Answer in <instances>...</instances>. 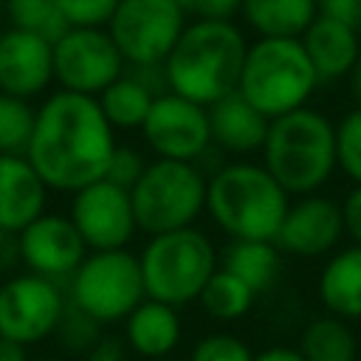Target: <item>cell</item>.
<instances>
[{"label": "cell", "mask_w": 361, "mask_h": 361, "mask_svg": "<svg viewBox=\"0 0 361 361\" xmlns=\"http://www.w3.org/2000/svg\"><path fill=\"white\" fill-rule=\"evenodd\" d=\"M116 147L96 96L54 90L37 107L25 158L48 189L73 195L107 175Z\"/></svg>", "instance_id": "6da1fadb"}, {"label": "cell", "mask_w": 361, "mask_h": 361, "mask_svg": "<svg viewBox=\"0 0 361 361\" xmlns=\"http://www.w3.org/2000/svg\"><path fill=\"white\" fill-rule=\"evenodd\" d=\"M248 39L234 20H192L164 59L166 90L212 107L237 93Z\"/></svg>", "instance_id": "7a4b0ae2"}, {"label": "cell", "mask_w": 361, "mask_h": 361, "mask_svg": "<svg viewBox=\"0 0 361 361\" xmlns=\"http://www.w3.org/2000/svg\"><path fill=\"white\" fill-rule=\"evenodd\" d=\"M290 195L254 161L217 166L206 180V212L231 240H274Z\"/></svg>", "instance_id": "3957f363"}, {"label": "cell", "mask_w": 361, "mask_h": 361, "mask_svg": "<svg viewBox=\"0 0 361 361\" xmlns=\"http://www.w3.org/2000/svg\"><path fill=\"white\" fill-rule=\"evenodd\" d=\"M262 166L290 197L319 192L338 169L336 124L307 104L271 118L262 144Z\"/></svg>", "instance_id": "277c9868"}, {"label": "cell", "mask_w": 361, "mask_h": 361, "mask_svg": "<svg viewBox=\"0 0 361 361\" xmlns=\"http://www.w3.org/2000/svg\"><path fill=\"white\" fill-rule=\"evenodd\" d=\"M316 87L319 76L302 48V39L257 37L248 45L237 93L268 121L305 107Z\"/></svg>", "instance_id": "5b68a950"}, {"label": "cell", "mask_w": 361, "mask_h": 361, "mask_svg": "<svg viewBox=\"0 0 361 361\" xmlns=\"http://www.w3.org/2000/svg\"><path fill=\"white\" fill-rule=\"evenodd\" d=\"M138 262L147 299L172 307L197 302L206 282L220 268L214 243L197 226L149 237V243L138 254Z\"/></svg>", "instance_id": "8992f818"}, {"label": "cell", "mask_w": 361, "mask_h": 361, "mask_svg": "<svg viewBox=\"0 0 361 361\" xmlns=\"http://www.w3.org/2000/svg\"><path fill=\"white\" fill-rule=\"evenodd\" d=\"M206 175L197 164L155 158L130 189L138 231L149 237L195 226L206 212Z\"/></svg>", "instance_id": "52a82bcc"}, {"label": "cell", "mask_w": 361, "mask_h": 361, "mask_svg": "<svg viewBox=\"0 0 361 361\" xmlns=\"http://www.w3.org/2000/svg\"><path fill=\"white\" fill-rule=\"evenodd\" d=\"M147 299L141 262L127 248L90 251L71 276L68 302L87 313L93 322H124Z\"/></svg>", "instance_id": "ba28073f"}, {"label": "cell", "mask_w": 361, "mask_h": 361, "mask_svg": "<svg viewBox=\"0 0 361 361\" xmlns=\"http://www.w3.org/2000/svg\"><path fill=\"white\" fill-rule=\"evenodd\" d=\"M186 28V11L175 0H118L107 31L130 68L164 65Z\"/></svg>", "instance_id": "9c48e42d"}, {"label": "cell", "mask_w": 361, "mask_h": 361, "mask_svg": "<svg viewBox=\"0 0 361 361\" xmlns=\"http://www.w3.org/2000/svg\"><path fill=\"white\" fill-rule=\"evenodd\" d=\"M68 307L59 282L39 274H14L0 282V338L23 347L39 344L56 333Z\"/></svg>", "instance_id": "30bf717a"}, {"label": "cell", "mask_w": 361, "mask_h": 361, "mask_svg": "<svg viewBox=\"0 0 361 361\" xmlns=\"http://www.w3.org/2000/svg\"><path fill=\"white\" fill-rule=\"evenodd\" d=\"M124 71L127 62L107 28H68L54 42V82L59 90L99 96Z\"/></svg>", "instance_id": "8fae6325"}, {"label": "cell", "mask_w": 361, "mask_h": 361, "mask_svg": "<svg viewBox=\"0 0 361 361\" xmlns=\"http://www.w3.org/2000/svg\"><path fill=\"white\" fill-rule=\"evenodd\" d=\"M141 135L155 158L197 164L212 147L209 107L172 90L158 93L141 124Z\"/></svg>", "instance_id": "7c38bea8"}, {"label": "cell", "mask_w": 361, "mask_h": 361, "mask_svg": "<svg viewBox=\"0 0 361 361\" xmlns=\"http://www.w3.org/2000/svg\"><path fill=\"white\" fill-rule=\"evenodd\" d=\"M68 217L82 234L87 251L127 248V243L138 231L130 189H121L107 178L73 192Z\"/></svg>", "instance_id": "4fadbf2b"}, {"label": "cell", "mask_w": 361, "mask_h": 361, "mask_svg": "<svg viewBox=\"0 0 361 361\" xmlns=\"http://www.w3.org/2000/svg\"><path fill=\"white\" fill-rule=\"evenodd\" d=\"M20 262L45 279H71L87 257V245L68 214H39L17 234Z\"/></svg>", "instance_id": "5bb4252c"}, {"label": "cell", "mask_w": 361, "mask_h": 361, "mask_svg": "<svg viewBox=\"0 0 361 361\" xmlns=\"http://www.w3.org/2000/svg\"><path fill=\"white\" fill-rule=\"evenodd\" d=\"M341 237H344L341 203L313 192L290 200L282 226L274 237V245L288 257L313 259L333 254Z\"/></svg>", "instance_id": "9a60e30c"}, {"label": "cell", "mask_w": 361, "mask_h": 361, "mask_svg": "<svg viewBox=\"0 0 361 361\" xmlns=\"http://www.w3.org/2000/svg\"><path fill=\"white\" fill-rule=\"evenodd\" d=\"M54 82V42L20 28L0 31V93L37 99Z\"/></svg>", "instance_id": "2e32d148"}, {"label": "cell", "mask_w": 361, "mask_h": 361, "mask_svg": "<svg viewBox=\"0 0 361 361\" xmlns=\"http://www.w3.org/2000/svg\"><path fill=\"white\" fill-rule=\"evenodd\" d=\"M48 186L25 155H0V234H20L45 214Z\"/></svg>", "instance_id": "e0dca14e"}, {"label": "cell", "mask_w": 361, "mask_h": 361, "mask_svg": "<svg viewBox=\"0 0 361 361\" xmlns=\"http://www.w3.org/2000/svg\"><path fill=\"white\" fill-rule=\"evenodd\" d=\"M299 39L310 65L316 68L319 82L347 79V73L361 56V31L322 14H316V20L305 28Z\"/></svg>", "instance_id": "ac0fdd59"}, {"label": "cell", "mask_w": 361, "mask_h": 361, "mask_svg": "<svg viewBox=\"0 0 361 361\" xmlns=\"http://www.w3.org/2000/svg\"><path fill=\"white\" fill-rule=\"evenodd\" d=\"M271 121L240 93H231L209 107L212 144L231 155L262 152Z\"/></svg>", "instance_id": "d6986e66"}, {"label": "cell", "mask_w": 361, "mask_h": 361, "mask_svg": "<svg viewBox=\"0 0 361 361\" xmlns=\"http://www.w3.org/2000/svg\"><path fill=\"white\" fill-rule=\"evenodd\" d=\"M180 316L178 307L144 299L127 319H124V344L144 361L169 358V353L180 341Z\"/></svg>", "instance_id": "ffe728a7"}, {"label": "cell", "mask_w": 361, "mask_h": 361, "mask_svg": "<svg viewBox=\"0 0 361 361\" xmlns=\"http://www.w3.org/2000/svg\"><path fill=\"white\" fill-rule=\"evenodd\" d=\"M319 299L330 316L361 319V245L330 254L319 274Z\"/></svg>", "instance_id": "44dd1931"}, {"label": "cell", "mask_w": 361, "mask_h": 361, "mask_svg": "<svg viewBox=\"0 0 361 361\" xmlns=\"http://www.w3.org/2000/svg\"><path fill=\"white\" fill-rule=\"evenodd\" d=\"M316 14V0H243L240 6V17L257 37L299 39Z\"/></svg>", "instance_id": "7402d4cb"}, {"label": "cell", "mask_w": 361, "mask_h": 361, "mask_svg": "<svg viewBox=\"0 0 361 361\" xmlns=\"http://www.w3.org/2000/svg\"><path fill=\"white\" fill-rule=\"evenodd\" d=\"M220 268L240 276L254 293H262L282 271V251L274 245V240H231Z\"/></svg>", "instance_id": "603a6c76"}, {"label": "cell", "mask_w": 361, "mask_h": 361, "mask_svg": "<svg viewBox=\"0 0 361 361\" xmlns=\"http://www.w3.org/2000/svg\"><path fill=\"white\" fill-rule=\"evenodd\" d=\"M155 96L158 93L147 82H141L133 71L130 73L124 71V76H118L96 99H99L104 118L113 124V130H141Z\"/></svg>", "instance_id": "cb8c5ba5"}, {"label": "cell", "mask_w": 361, "mask_h": 361, "mask_svg": "<svg viewBox=\"0 0 361 361\" xmlns=\"http://www.w3.org/2000/svg\"><path fill=\"white\" fill-rule=\"evenodd\" d=\"M305 361H358V341L350 324L338 316L310 319L296 347Z\"/></svg>", "instance_id": "d4e9b609"}, {"label": "cell", "mask_w": 361, "mask_h": 361, "mask_svg": "<svg viewBox=\"0 0 361 361\" xmlns=\"http://www.w3.org/2000/svg\"><path fill=\"white\" fill-rule=\"evenodd\" d=\"M254 299H257V293L240 276H234L226 268H217L212 274V279L206 282L197 302L214 322H237L240 316H245L251 310Z\"/></svg>", "instance_id": "484cf974"}, {"label": "cell", "mask_w": 361, "mask_h": 361, "mask_svg": "<svg viewBox=\"0 0 361 361\" xmlns=\"http://www.w3.org/2000/svg\"><path fill=\"white\" fill-rule=\"evenodd\" d=\"M3 20L8 23V28L39 34L51 42H56L68 31L56 0H3Z\"/></svg>", "instance_id": "4316f807"}, {"label": "cell", "mask_w": 361, "mask_h": 361, "mask_svg": "<svg viewBox=\"0 0 361 361\" xmlns=\"http://www.w3.org/2000/svg\"><path fill=\"white\" fill-rule=\"evenodd\" d=\"M34 116L37 107H31V102L0 93V155H25Z\"/></svg>", "instance_id": "83f0119b"}, {"label": "cell", "mask_w": 361, "mask_h": 361, "mask_svg": "<svg viewBox=\"0 0 361 361\" xmlns=\"http://www.w3.org/2000/svg\"><path fill=\"white\" fill-rule=\"evenodd\" d=\"M336 152L338 169L353 180V186H361V107H353L336 124Z\"/></svg>", "instance_id": "f1b7e54d"}, {"label": "cell", "mask_w": 361, "mask_h": 361, "mask_svg": "<svg viewBox=\"0 0 361 361\" xmlns=\"http://www.w3.org/2000/svg\"><path fill=\"white\" fill-rule=\"evenodd\" d=\"M189 361H254V350L234 333H209L195 341Z\"/></svg>", "instance_id": "f546056e"}, {"label": "cell", "mask_w": 361, "mask_h": 361, "mask_svg": "<svg viewBox=\"0 0 361 361\" xmlns=\"http://www.w3.org/2000/svg\"><path fill=\"white\" fill-rule=\"evenodd\" d=\"M56 333H59L62 344H65L71 353H87V350L102 338V324L93 322L87 313H82L76 305L68 302L65 316H62Z\"/></svg>", "instance_id": "4dcf8cb0"}, {"label": "cell", "mask_w": 361, "mask_h": 361, "mask_svg": "<svg viewBox=\"0 0 361 361\" xmlns=\"http://www.w3.org/2000/svg\"><path fill=\"white\" fill-rule=\"evenodd\" d=\"M118 0H56L68 28H107Z\"/></svg>", "instance_id": "1f68e13d"}, {"label": "cell", "mask_w": 361, "mask_h": 361, "mask_svg": "<svg viewBox=\"0 0 361 361\" xmlns=\"http://www.w3.org/2000/svg\"><path fill=\"white\" fill-rule=\"evenodd\" d=\"M147 164H149V161H147L135 147L118 144L116 152H113V158H110V166H107V175H104V178L113 180V183L121 186V189H133L135 180L144 175Z\"/></svg>", "instance_id": "d6a6232c"}, {"label": "cell", "mask_w": 361, "mask_h": 361, "mask_svg": "<svg viewBox=\"0 0 361 361\" xmlns=\"http://www.w3.org/2000/svg\"><path fill=\"white\" fill-rule=\"evenodd\" d=\"M322 17L338 20L355 31H361V0H316Z\"/></svg>", "instance_id": "836d02e7"}, {"label": "cell", "mask_w": 361, "mask_h": 361, "mask_svg": "<svg viewBox=\"0 0 361 361\" xmlns=\"http://www.w3.org/2000/svg\"><path fill=\"white\" fill-rule=\"evenodd\" d=\"M341 223H344V234L353 240V245H361V186H353L344 195Z\"/></svg>", "instance_id": "e575fe53"}, {"label": "cell", "mask_w": 361, "mask_h": 361, "mask_svg": "<svg viewBox=\"0 0 361 361\" xmlns=\"http://www.w3.org/2000/svg\"><path fill=\"white\" fill-rule=\"evenodd\" d=\"M243 0H192L195 20H234L240 14Z\"/></svg>", "instance_id": "d590c367"}, {"label": "cell", "mask_w": 361, "mask_h": 361, "mask_svg": "<svg viewBox=\"0 0 361 361\" xmlns=\"http://www.w3.org/2000/svg\"><path fill=\"white\" fill-rule=\"evenodd\" d=\"M127 355H130V347L124 344V338L102 336V338L85 353V361H127Z\"/></svg>", "instance_id": "8d00e7d4"}, {"label": "cell", "mask_w": 361, "mask_h": 361, "mask_svg": "<svg viewBox=\"0 0 361 361\" xmlns=\"http://www.w3.org/2000/svg\"><path fill=\"white\" fill-rule=\"evenodd\" d=\"M254 361H305V355L293 347H268L262 353H254Z\"/></svg>", "instance_id": "74e56055"}, {"label": "cell", "mask_w": 361, "mask_h": 361, "mask_svg": "<svg viewBox=\"0 0 361 361\" xmlns=\"http://www.w3.org/2000/svg\"><path fill=\"white\" fill-rule=\"evenodd\" d=\"M0 361H31L28 347H23L17 341H8V338H0Z\"/></svg>", "instance_id": "f35d334b"}, {"label": "cell", "mask_w": 361, "mask_h": 361, "mask_svg": "<svg viewBox=\"0 0 361 361\" xmlns=\"http://www.w3.org/2000/svg\"><path fill=\"white\" fill-rule=\"evenodd\" d=\"M347 87H350V99L355 102V107H361V56L353 65V71L347 73Z\"/></svg>", "instance_id": "ab89813d"}, {"label": "cell", "mask_w": 361, "mask_h": 361, "mask_svg": "<svg viewBox=\"0 0 361 361\" xmlns=\"http://www.w3.org/2000/svg\"><path fill=\"white\" fill-rule=\"evenodd\" d=\"M175 3H178V6H180V8H183V11H186V14H189V11H192V0H175Z\"/></svg>", "instance_id": "60d3db41"}, {"label": "cell", "mask_w": 361, "mask_h": 361, "mask_svg": "<svg viewBox=\"0 0 361 361\" xmlns=\"http://www.w3.org/2000/svg\"><path fill=\"white\" fill-rule=\"evenodd\" d=\"M39 361H68V358H56V355H48V358H39Z\"/></svg>", "instance_id": "b9f144b4"}, {"label": "cell", "mask_w": 361, "mask_h": 361, "mask_svg": "<svg viewBox=\"0 0 361 361\" xmlns=\"http://www.w3.org/2000/svg\"><path fill=\"white\" fill-rule=\"evenodd\" d=\"M152 361H172V358H152Z\"/></svg>", "instance_id": "7bdbcfd3"}, {"label": "cell", "mask_w": 361, "mask_h": 361, "mask_svg": "<svg viewBox=\"0 0 361 361\" xmlns=\"http://www.w3.org/2000/svg\"><path fill=\"white\" fill-rule=\"evenodd\" d=\"M0 17H3V0H0Z\"/></svg>", "instance_id": "ee69618b"}, {"label": "cell", "mask_w": 361, "mask_h": 361, "mask_svg": "<svg viewBox=\"0 0 361 361\" xmlns=\"http://www.w3.org/2000/svg\"><path fill=\"white\" fill-rule=\"evenodd\" d=\"M3 237H6V234H0V240H3Z\"/></svg>", "instance_id": "f6af8a7d"}]
</instances>
